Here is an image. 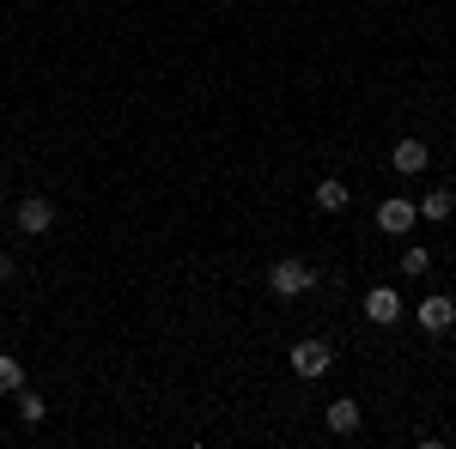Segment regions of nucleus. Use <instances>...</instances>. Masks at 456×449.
Returning a JSON list of instances; mask_svg holds the SVG:
<instances>
[{
  "mask_svg": "<svg viewBox=\"0 0 456 449\" xmlns=\"http://www.w3.org/2000/svg\"><path fill=\"white\" fill-rule=\"evenodd\" d=\"M365 316H371L378 328H389V322H402V298H395L389 285H378V292H365Z\"/></svg>",
  "mask_w": 456,
  "mask_h": 449,
  "instance_id": "6",
  "label": "nucleus"
},
{
  "mask_svg": "<svg viewBox=\"0 0 456 449\" xmlns=\"http://www.w3.org/2000/svg\"><path fill=\"white\" fill-rule=\"evenodd\" d=\"M329 431H335V437H353V431H359V401H329Z\"/></svg>",
  "mask_w": 456,
  "mask_h": 449,
  "instance_id": "7",
  "label": "nucleus"
},
{
  "mask_svg": "<svg viewBox=\"0 0 456 449\" xmlns=\"http://www.w3.org/2000/svg\"><path fill=\"white\" fill-rule=\"evenodd\" d=\"M414 219H420V207H408V201H395V195H389L384 207H378V225H384L389 237H402V231H414Z\"/></svg>",
  "mask_w": 456,
  "mask_h": 449,
  "instance_id": "5",
  "label": "nucleus"
},
{
  "mask_svg": "<svg viewBox=\"0 0 456 449\" xmlns=\"http://www.w3.org/2000/svg\"><path fill=\"white\" fill-rule=\"evenodd\" d=\"M389 164H395V171H402V176H420V171H426V146H420V140H402Z\"/></svg>",
  "mask_w": 456,
  "mask_h": 449,
  "instance_id": "8",
  "label": "nucleus"
},
{
  "mask_svg": "<svg viewBox=\"0 0 456 449\" xmlns=\"http://www.w3.org/2000/svg\"><path fill=\"white\" fill-rule=\"evenodd\" d=\"M316 207H322V212H341V207H347V182H335V176H329V182H316Z\"/></svg>",
  "mask_w": 456,
  "mask_h": 449,
  "instance_id": "9",
  "label": "nucleus"
},
{
  "mask_svg": "<svg viewBox=\"0 0 456 449\" xmlns=\"http://www.w3.org/2000/svg\"><path fill=\"white\" fill-rule=\"evenodd\" d=\"M49 225H55V207H49L43 195H25V201H19V231H25V237H43Z\"/></svg>",
  "mask_w": 456,
  "mask_h": 449,
  "instance_id": "3",
  "label": "nucleus"
},
{
  "mask_svg": "<svg viewBox=\"0 0 456 449\" xmlns=\"http://www.w3.org/2000/svg\"><path fill=\"white\" fill-rule=\"evenodd\" d=\"M420 212H426V219H451V212H456L451 188H432V195H426V201H420Z\"/></svg>",
  "mask_w": 456,
  "mask_h": 449,
  "instance_id": "11",
  "label": "nucleus"
},
{
  "mask_svg": "<svg viewBox=\"0 0 456 449\" xmlns=\"http://www.w3.org/2000/svg\"><path fill=\"white\" fill-rule=\"evenodd\" d=\"M426 268H432V255H426V249H408V255H402V274H426Z\"/></svg>",
  "mask_w": 456,
  "mask_h": 449,
  "instance_id": "13",
  "label": "nucleus"
},
{
  "mask_svg": "<svg viewBox=\"0 0 456 449\" xmlns=\"http://www.w3.org/2000/svg\"><path fill=\"white\" fill-rule=\"evenodd\" d=\"M329 358H335V352H329V341H298V346H292V371H298L305 382L322 377V371H329Z\"/></svg>",
  "mask_w": 456,
  "mask_h": 449,
  "instance_id": "2",
  "label": "nucleus"
},
{
  "mask_svg": "<svg viewBox=\"0 0 456 449\" xmlns=\"http://www.w3.org/2000/svg\"><path fill=\"white\" fill-rule=\"evenodd\" d=\"M19 389H25V365L0 352V395H19Z\"/></svg>",
  "mask_w": 456,
  "mask_h": 449,
  "instance_id": "10",
  "label": "nucleus"
},
{
  "mask_svg": "<svg viewBox=\"0 0 456 449\" xmlns=\"http://www.w3.org/2000/svg\"><path fill=\"white\" fill-rule=\"evenodd\" d=\"M0 279H12V255H0Z\"/></svg>",
  "mask_w": 456,
  "mask_h": 449,
  "instance_id": "14",
  "label": "nucleus"
},
{
  "mask_svg": "<svg viewBox=\"0 0 456 449\" xmlns=\"http://www.w3.org/2000/svg\"><path fill=\"white\" fill-rule=\"evenodd\" d=\"M43 413H49V407H43V395H31V389H19V419H25V425H37Z\"/></svg>",
  "mask_w": 456,
  "mask_h": 449,
  "instance_id": "12",
  "label": "nucleus"
},
{
  "mask_svg": "<svg viewBox=\"0 0 456 449\" xmlns=\"http://www.w3.org/2000/svg\"><path fill=\"white\" fill-rule=\"evenodd\" d=\"M311 285H316L311 261H274V268H268V292H274V298H305Z\"/></svg>",
  "mask_w": 456,
  "mask_h": 449,
  "instance_id": "1",
  "label": "nucleus"
},
{
  "mask_svg": "<svg viewBox=\"0 0 456 449\" xmlns=\"http://www.w3.org/2000/svg\"><path fill=\"white\" fill-rule=\"evenodd\" d=\"M414 316H420V328H426V334H444V328L456 322V304L444 298V292H432V298H426V304H420Z\"/></svg>",
  "mask_w": 456,
  "mask_h": 449,
  "instance_id": "4",
  "label": "nucleus"
}]
</instances>
